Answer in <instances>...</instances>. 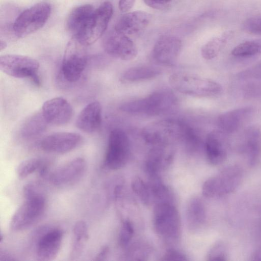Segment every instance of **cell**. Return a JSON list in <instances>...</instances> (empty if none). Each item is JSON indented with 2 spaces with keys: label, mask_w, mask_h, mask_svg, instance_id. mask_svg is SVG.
Masks as SVG:
<instances>
[{
  "label": "cell",
  "mask_w": 261,
  "mask_h": 261,
  "mask_svg": "<svg viewBox=\"0 0 261 261\" xmlns=\"http://www.w3.org/2000/svg\"><path fill=\"white\" fill-rule=\"evenodd\" d=\"M73 241L70 251V259L75 260L82 254L88 239V229L85 222L79 221L73 228Z\"/></svg>",
  "instance_id": "484cf974"
},
{
  "label": "cell",
  "mask_w": 261,
  "mask_h": 261,
  "mask_svg": "<svg viewBox=\"0 0 261 261\" xmlns=\"http://www.w3.org/2000/svg\"><path fill=\"white\" fill-rule=\"evenodd\" d=\"M63 232L59 228H50L40 236L36 244V254L41 260H51L56 257L62 243Z\"/></svg>",
  "instance_id": "e0dca14e"
},
{
  "label": "cell",
  "mask_w": 261,
  "mask_h": 261,
  "mask_svg": "<svg viewBox=\"0 0 261 261\" xmlns=\"http://www.w3.org/2000/svg\"><path fill=\"white\" fill-rule=\"evenodd\" d=\"M261 51V42L246 41L235 46L231 54L237 57H246L255 55Z\"/></svg>",
  "instance_id": "4dcf8cb0"
},
{
  "label": "cell",
  "mask_w": 261,
  "mask_h": 261,
  "mask_svg": "<svg viewBox=\"0 0 261 261\" xmlns=\"http://www.w3.org/2000/svg\"><path fill=\"white\" fill-rule=\"evenodd\" d=\"M113 13L111 3H102L94 10L84 29L74 38L85 46L92 44L105 32Z\"/></svg>",
  "instance_id": "8992f818"
},
{
  "label": "cell",
  "mask_w": 261,
  "mask_h": 261,
  "mask_svg": "<svg viewBox=\"0 0 261 261\" xmlns=\"http://www.w3.org/2000/svg\"><path fill=\"white\" fill-rule=\"evenodd\" d=\"M41 111L48 124L58 126L68 123L73 113L70 103L62 97H54L44 102Z\"/></svg>",
  "instance_id": "2e32d148"
},
{
  "label": "cell",
  "mask_w": 261,
  "mask_h": 261,
  "mask_svg": "<svg viewBox=\"0 0 261 261\" xmlns=\"http://www.w3.org/2000/svg\"><path fill=\"white\" fill-rule=\"evenodd\" d=\"M241 172L236 166L227 167L217 175L206 180L202 186L203 195L206 197L224 195L233 191L241 179Z\"/></svg>",
  "instance_id": "8fae6325"
},
{
  "label": "cell",
  "mask_w": 261,
  "mask_h": 261,
  "mask_svg": "<svg viewBox=\"0 0 261 261\" xmlns=\"http://www.w3.org/2000/svg\"><path fill=\"white\" fill-rule=\"evenodd\" d=\"M243 29L250 34L261 35V16L248 18L243 24Z\"/></svg>",
  "instance_id": "836d02e7"
},
{
  "label": "cell",
  "mask_w": 261,
  "mask_h": 261,
  "mask_svg": "<svg viewBox=\"0 0 261 261\" xmlns=\"http://www.w3.org/2000/svg\"><path fill=\"white\" fill-rule=\"evenodd\" d=\"M252 113V108L244 107L222 113L217 119L219 129L225 134L236 132L248 121Z\"/></svg>",
  "instance_id": "d6986e66"
},
{
  "label": "cell",
  "mask_w": 261,
  "mask_h": 261,
  "mask_svg": "<svg viewBox=\"0 0 261 261\" xmlns=\"http://www.w3.org/2000/svg\"><path fill=\"white\" fill-rule=\"evenodd\" d=\"M81 136L72 132H57L44 137L40 143L44 151L63 154L76 148L81 143Z\"/></svg>",
  "instance_id": "9a60e30c"
},
{
  "label": "cell",
  "mask_w": 261,
  "mask_h": 261,
  "mask_svg": "<svg viewBox=\"0 0 261 261\" xmlns=\"http://www.w3.org/2000/svg\"><path fill=\"white\" fill-rule=\"evenodd\" d=\"M168 146L155 145L149 152L145 167L151 178L159 177L160 170L171 162L173 152L167 148Z\"/></svg>",
  "instance_id": "7402d4cb"
},
{
  "label": "cell",
  "mask_w": 261,
  "mask_h": 261,
  "mask_svg": "<svg viewBox=\"0 0 261 261\" xmlns=\"http://www.w3.org/2000/svg\"><path fill=\"white\" fill-rule=\"evenodd\" d=\"M47 124L41 111L38 112L25 121L21 129V135L25 138L35 137L44 132Z\"/></svg>",
  "instance_id": "4316f807"
},
{
  "label": "cell",
  "mask_w": 261,
  "mask_h": 261,
  "mask_svg": "<svg viewBox=\"0 0 261 261\" xmlns=\"http://www.w3.org/2000/svg\"><path fill=\"white\" fill-rule=\"evenodd\" d=\"M181 48V42L176 37L165 35L155 43L151 53L152 58L158 64L170 66L177 59Z\"/></svg>",
  "instance_id": "5bb4252c"
},
{
  "label": "cell",
  "mask_w": 261,
  "mask_h": 261,
  "mask_svg": "<svg viewBox=\"0 0 261 261\" xmlns=\"http://www.w3.org/2000/svg\"><path fill=\"white\" fill-rule=\"evenodd\" d=\"M171 86L184 94L196 97H212L220 95L222 87L213 80L186 73H175L169 78Z\"/></svg>",
  "instance_id": "7a4b0ae2"
},
{
  "label": "cell",
  "mask_w": 261,
  "mask_h": 261,
  "mask_svg": "<svg viewBox=\"0 0 261 261\" xmlns=\"http://www.w3.org/2000/svg\"><path fill=\"white\" fill-rule=\"evenodd\" d=\"M176 105L175 95L169 91L162 90L145 97L125 102L120 109L132 114L157 116L172 111Z\"/></svg>",
  "instance_id": "6da1fadb"
},
{
  "label": "cell",
  "mask_w": 261,
  "mask_h": 261,
  "mask_svg": "<svg viewBox=\"0 0 261 261\" xmlns=\"http://www.w3.org/2000/svg\"><path fill=\"white\" fill-rule=\"evenodd\" d=\"M51 10L48 3L41 2L22 11L11 28L15 37H23L41 29L49 18Z\"/></svg>",
  "instance_id": "277c9868"
},
{
  "label": "cell",
  "mask_w": 261,
  "mask_h": 261,
  "mask_svg": "<svg viewBox=\"0 0 261 261\" xmlns=\"http://www.w3.org/2000/svg\"><path fill=\"white\" fill-rule=\"evenodd\" d=\"M232 35V32L227 31L207 41L201 49V54L203 58L209 60L216 57Z\"/></svg>",
  "instance_id": "f1b7e54d"
},
{
  "label": "cell",
  "mask_w": 261,
  "mask_h": 261,
  "mask_svg": "<svg viewBox=\"0 0 261 261\" xmlns=\"http://www.w3.org/2000/svg\"><path fill=\"white\" fill-rule=\"evenodd\" d=\"M109 251V247L103 246L95 257V260H103L107 257Z\"/></svg>",
  "instance_id": "f35d334b"
},
{
  "label": "cell",
  "mask_w": 261,
  "mask_h": 261,
  "mask_svg": "<svg viewBox=\"0 0 261 261\" xmlns=\"http://www.w3.org/2000/svg\"><path fill=\"white\" fill-rule=\"evenodd\" d=\"M225 248L221 244L215 245L208 254V259L212 260H223L225 259Z\"/></svg>",
  "instance_id": "e575fe53"
},
{
  "label": "cell",
  "mask_w": 261,
  "mask_h": 261,
  "mask_svg": "<svg viewBox=\"0 0 261 261\" xmlns=\"http://www.w3.org/2000/svg\"><path fill=\"white\" fill-rule=\"evenodd\" d=\"M6 46H7L6 42L4 40H1V44H0L1 50L4 49Z\"/></svg>",
  "instance_id": "ab89813d"
},
{
  "label": "cell",
  "mask_w": 261,
  "mask_h": 261,
  "mask_svg": "<svg viewBox=\"0 0 261 261\" xmlns=\"http://www.w3.org/2000/svg\"><path fill=\"white\" fill-rule=\"evenodd\" d=\"M130 154V143L126 134L122 129H113L109 135L104 165L111 170L124 166Z\"/></svg>",
  "instance_id": "30bf717a"
},
{
  "label": "cell",
  "mask_w": 261,
  "mask_h": 261,
  "mask_svg": "<svg viewBox=\"0 0 261 261\" xmlns=\"http://www.w3.org/2000/svg\"><path fill=\"white\" fill-rule=\"evenodd\" d=\"M226 134L221 130H214L208 134L204 144L207 158L213 165H219L226 158Z\"/></svg>",
  "instance_id": "ffe728a7"
},
{
  "label": "cell",
  "mask_w": 261,
  "mask_h": 261,
  "mask_svg": "<svg viewBox=\"0 0 261 261\" xmlns=\"http://www.w3.org/2000/svg\"><path fill=\"white\" fill-rule=\"evenodd\" d=\"M45 163L39 158H31L21 162L17 167V176L21 179H23L39 170L41 174H43L45 171Z\"/></svg>",
  "instance_id": "f546056e"
},
{
  "label": "cell",
  "mask_w": 261,
  "mask_h": 261,
  "mask_svg": "<svg viewBox=\"0 0 261 261\" xmlns=\"http://www.w3.org/2000/svg\"><path fill=\"white\" fill-rule=\"evenodd\" d=\"M86 167V162L83 158L74 159L56 169L50 175V181L60 188L72 186L82 178Z\"/></svg>",
  "instance_id": "4fadbf2b"
},
{
  "label": "cell",
  "mask_w": 261,
  "mask_h": 261,
  "mask_svg": "<svg viewBox=\"0 0 261 261\" xmlns=\"http://www.w3.org/2000/svg\"><path fill=\"white\" fill-rule=\"evenodd\" d=\"M134 233L132 223L127 220H124L121 225L119 234V243L121 246H125L131 240Z\"/></svg>",
  "instance_id": "d6a6232c"
},
{
  "label": "cell",
  "mask_w": 261,
  "mask_h": 261,
  "mask_svg": "<svg viewBox=\"0 0 261 261\" xmlns=\"http://www.w3.org/2000/svg\"><path fill=\"white\" fill-rule=\"evenodd\" d=\"M103 47L109 55L124 61L132 60L137 55L134 42L127 35L114 29L104 38Z\"/></svg>",
  "instance_id": "7c38bea8"
},
{
  "label": "cell",
  "mask_w": 261,
  "mask_h": 261,
  "mask_svg": "<svg viewBox=\"0 0 261 261\" xmlns=\"http://www.w3.org/2000/svg\"><path fill=\"white\" fill-rule=\"evenodd\" d=\"M102 121V107L99 102H91L81 111L76 120V126L87 133L96 132Z\"/></svg>",
  "instance_id": "44dd1931"
},
{
  "label": "cell",
  "mask_w": 261,
  "mask_h": 261,
  "mask_svg": "<svg viewBox=\"0 0 261 261\" xmlns=\"http://www.w3.org/2000/svg\"><path fill=\"white\" fill-rule=\"evenodd\" d=\"M132 187L143 204L149 205L153 202L149 184H147L141 178L137 177L133 180Z\"/></svg>",
  "instance_id": "1f68e13d"
},
{
  "label": "cell",
  "mask_w": 261,
  "mask_h": 261,
  "mask_svg": "<svg viewBox=\"0 0 261 261\" xmlns=\"http://www.w3.org/2000/svg\"><path fill=\"white\" fill-rule=\"evenodd\" d=\"M25 198L11 219L10 227L13 231H21L31 227L40 219L45 211L46 201L42 194L38 192Z\"/></svg>",
  "instance_id": "5b68a950"
},
{
  "label": "cell",
  "mask_w": 261,
  "mask_h": 261,
  "mask_svg": "<svg viewBox=\"0 0 261 261\" xmlns=\"http://www.w3.org/2000/svg\"><path fill=\"white\" fill-rule=\"evenodd\" d=\"M93 6L90 4L79 6L70 12L66 23L68 32L73 38L82 31L94 11Z\"/></svg>",
  "instance_id": "603a6c76"
},
{
  "label": "cell",
  "mask_w": 261,
  "mask_h": 261,
  "mask_svg": "<svg viewBox=\"0 0 261 261\" xmlns=\"http://www.w3.org/2000/svg\"><path fill=\"white\" fill-rule=\"evenodd\" d=\"M186 216L188 226L190 230L196 231L201 227L205 220V211L200 199L193 198L189 201Z\"/></svg>",
  "instance_id": "d4e9b609"
},
{
  "label": "cell",
  "mask_w": 261,
  "mask_h": 261,
  "mask_svg": "<svg viewBox=\"0 0 261 261\" xmlns=\"http://www.w3.org/2000/svg\"><path fill=\"white\" fill-rule=\"evenodd\" d=\"M153 225L158 234L167 240H175L180 235L178 212L172 203H156L153 212Z\"/></svg>",
  "instance_id": "9c48e42d"
},
{
  "label": "cell",
  "mask_w": 261,
  "mask_h": 261,
  "mask_svg": "<svg viewBox=\"0 0 261 261\" xmlns=\"http://www.w3.org/2000/svg\"><path fill=\"white\" fill-rule=\"evenodd\" d=\"M162 260H187L186 255L183 253L175 250H169L163 256Z\"/></svg>",
  "instance_id": "d590c367"
},
{
  "label": "cell",
  "mask_w": 261,
  "mask_h": 261,
  "mask_svg": "<svg viewBox=\"0 0 261 261\" xmlns=\"http://www.w3.org/2000/svg\"><path fill=\"white\" fill-rule=\"evenodd\" d=\"M135 0H119L118 7L122 12L129 11L134 6Z\"/></svg>",
  "instance_id": "74e56055"
},
{
  "label": "cell",
  "mask_w": 261,
  "mask_h": 261,
  "mask_svg": "<svg viewBox=\"0 0 261 261\" xmlns=\"http://www.w3.org/2000/svg\"><path fill=\"white\" fill-rule=\"evenodd\" d=\"M85 47L74 38L66 46L62 62L61 71L64 79L68 82L78 81L85 70L88 61Z\"/></svg>",
  "instance_id": "52a82bcc"
},
{
  "label": "cell",
  "mask_w": 261,
  "mask_h": 261,
  "mask_svg": "<svg viewBox=\"0 0 261 261\" xmlns=\"http://www.w3.org/2000/svg\"><path fill=\"white\" fill-rule=\"evenodd\" d=\"M151 18L150 14L143 11L127 13L118 20L114 29L126 35L136 34L148 25Z\"/></svg>",
  "instance_id": "ac0fdd59"
},
{
  "label": "cell",
  "mask_w": 261,
  "mask_h": 261,
  "mask_svg": "<svg viewBox=\"0 0 261 261\" xmlns=\"http://www.w3.org/2000/svg\"><path fill=\"white\" fill-rule=\"evenodd\" d=\"M187 124L178 120H161L145 126L141 135L147 143L153 146L168 145L174 141H182Z\"/></svg>",
  "instance_id": "3957f363"
},
{
  "label": "cell",
  "mask_w": 261,
  "mask_h": 261,
  "mask_svg": "<svg viewBox=\"0 0 261 261\" xmlns=\"http://www.w3.org/2000/svg\"><path fill=\"white\" fill-rule=\"evenodd\" d=\"M162 73L161 70L151 66H139L130 68L122 75L125 82H137L153 79Z\"/></svg>",
  "instance_id": "83f0119b"
},
{
  "label": "cell",
  "mask_w": 261,
  "mask_h": 261,
  "mask_svg": "<svg viewBox=\"0 0 261 261\" xmlns=\"http://www.w3.org/2000/svg\"><path fill=\"white\" fill-rule=\"evenodd\" d=\"M242 142V150L246 153L250 161L254 162L261 152V130L252 126L244 132Z\"/></svg>",
  "instance_id": "cb8c5ba5"
},
{
  "label": "cell",
  "mask_w": 261,
  "mask_h": 261,
  "mask_svg": "<svg viewBox=\"0 0 261 261\" xmlns=\"http://www.w3.org/2000/svg\"><path fill=\"white\" fill-rule=\"evenodd\" d=\"M148 7L156 9H163L167 7L171 0H143Z\"/></svg>",
  "instance_id": "8d00e7d4"
},
{
  "label": "cell",
  "mask_w": 261,
  "mask_h": 261,
  "mask_svg": "<svg viewBox=\"0 0 261 261\" xmlns=\"http://www.w3.org/2000/svg\"><path fill=\"white\" fill-rule=\"evenodd\" d=\"M39 66L37 60L26 56L9 54L0 57V69L4 73L16 78H29L37 86L40 85Z\"/></svg>",
  "instance_id": "ba28073f"
}]
</instances>
